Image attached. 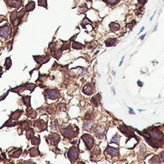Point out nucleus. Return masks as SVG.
Here are the masks:
<instances>
[{"label":"nucleus","mask_w":164,"mask_h":164,"mask_svg":"<svg viewBox=\"0 0 164 164\" xmlns=\"http://www.w3.org/2000/svg\"><path fill=\"white\" fill-rule=\"evenodd\" d=\"M39 150L36 148H32L30 150V156H36L39 155Z\"/></svg>","instance_id":"nucleus-24"},{"label":"nucleus","mask_w":164,"mask_h":164,"mask_svg":"<svg viewBox=\"0 0 164 164\" xmlns=\"http://www.w3.org/2000/svg\"><path fill=\"white\" fill-rule=\"evenodd\" d=\"M155 13H156V12H155ZM155 13H154V14H153V15H152V17H151V18H150V21H151V20H152V19H153V17H154V14H155Z\"/></svg>","instance_id":"nucleus-43"},{"label":"nucleus","mask_w":164,"mask_h":164,"mask_svg":"<svg viewBox=\"0 0 164 164\" xmlns=\"http://www.w3.org/2000/svg\"><path fill=\"white\" fill-rule=\"evenodd\" d=\"M49 139H50L51 144L57 145L60 141V136L57 134H53V135L49 137Z\"/></svg>","instance_id":"nucleus-12"},{"label":"nucleus","mask_w":164,"mask_h":164,"mask_svg":"<svg viewBox=\"0 0 164 164\" xmlns=\"http://www.w3.org/2000/svg\"><path fill=\"white\" fill-rule=\"evenodd\" d=\"M2 67L0 66V72H2Z\"/></svg>","instance_id":"nucleus-46"},{"label":"nucleus","mask_w":164,"mask_h":164,"mask_svg":"<svg viewBox=\"0 0 164 164\" xmlns=\"http://www.w3.org/2000/svg\"><path fill=\"white\" fill-rule=\"evenodd\" d=\"M17 12H17L16 10L12 12L11 15H10V20H11V22H13L14 20H15L17 18Z\"/></svg>","instance_id":"nucleus-27"},{"label":"nucleus","mask_w":164,"mask_h":164,"mask_svg":"<svg viewBox=\"0 0 164 164\" xmlns=\"http://www.w3.org/2000/svg\"><path fill=\"white\" fill-rule=\"evenodd\" d=\"M27 115L28 117H31V118H35L37 116L36 112L34 111L33 109H27Z\"/></svg>","instance_id":"nucleus-16"},{"label":"nucleus","mask_w":164,"mask_h":164,"mask_svg":"<svg viewBox=\"0 0 164 164\" xmlns=\"http://www.w3.org/2000/svg\"><path fill=\"white\" fill-rule=\"evenodd\" d=\"M39 143H40V139H38V138L34 137V139H32V144L33 145H35V146H37V145L39 144Z\"/></svg>","instance_id":"nucleus-30"},{"label":"nucleus","mask_w":164,"mask_h":164,"mask_svg":"<svg viewBox=\"0 0 164 164\" xmlns=\"http://www.w3.org/2000/svg\"><path fill=\"white\" fill-rule=\"evenodd\" d=\"M120 138L121 136L119 135H116V136H114V137L112 139L111 142H114V143H116L117 144H119V141H120Z\"/></svg>","instance_id":"nucleus-25"},{"label":"nucleus","mask_w":164,"mask_h":164,"mask_svg":"<svg viewBox=\"0 0 164 164\" xmlns=\"http://www.w3.org/2000/svg\"><path fill=\"white\" fill-rule=\"evenodd\" d=\"M124 56H123V57H122V59H121V62H120V64H119V65H120V66H121V65H122V62H123V60H124Z\"/></svg>","instance_id":"nucleus-39"},{"label":"nucleus","mask_w":164,"mask_h":164,"mask_svg":"<svg viewBox=\"0 0 164 164\" xmlns=\"http://www.w3.org/2000/svg\"><path fill=\"white\" fill-rule=\"evenodd\" d=\"M84 24H87V23H90V21H89V19H87V17H85V19H84Z\"/></svg>","instance_id":"nucleus-36"},{"label":"nucleus","mask_w":164,"mask_h":164,"mask_svg":"<svg viewBox=\"0 0 164 164\" xmlns=\"http://www.w3.org/2000/svg\"><path fill=\"white\" fill-rule=\"evenodd\" d=\"M22 113V111H19V110H17V111L15 112L13 114L12 116H11L12 119L15 120H17L20 117H21Z\"/></svg>","instance_id":"nucleus-17"},{"label":"nucleus","mask_w":164,"mask_h":164,"mask_svg":"<svg viewBox=\"0 0 164 164\" xmlns=\"http://www.w3.org/2000/svg\"><path fill=\"white\" fill-rule=\"evenodd\" d=\"M61 133L64 137L67 139H71L75 135V131L74 130L73 128L71 126H68L64 129H62Z\"/></svg>","instance_id":"nucleus-4"},{"label":"nucleus","mask_w":164,"mask_h":164,"mask_svg":"<svg viewBox=\"0 0 164 164\" xmlns=\"http://www.w3.org/2000/svg\"><path fill=\"white\" fill-rule=\"evenodd\" d=\"M77 164H85V163H83V162H79V163H78Z\"/></svg>","instance_id":"nucleus-45"},{"label":"nucleus","mask_w":164,"mask_h":164,"mask_svg":"<svg viewBox=\"0 0 164 164\" xmlns=\"http://www.w3.org/2000/svg\"><path fill=\"white\" fill-rule=\"evenodd\" d=\"M104 1L108 2L110 4H115V3H117L118 0H104Z\"/></svg>","instance_id":"nucleus-35"},{"label":"nucleus","mask_w":164,"mask_h":164,"mask_svg":"<svg viewBox=\"0 0 164 164\" xmlns=\"http://www.w3.org/2000/svg\"><path fill=\"white\" fill-rule=\"evenodd\" d=\"M160 158H161V161L164 163V152L160 153Z\"/></svg>","instance_id":"nucleus-37"},{"label":"nucleus","mask_w":164,"mask_h":164,"mask_svg":"<svg viewBox=\"0 0 164 164\" xmlns=\"http://www.w3.org/2000/svg\"><path fill=\"white\" fill-rule=\"evenodd\" d=\"M11 34V30L9 25H5L0 28V35L5 39H9Z\"/></svg>","instance_id":"nucleus-5"},{"label":"nucleus","mask_w":164,"mask_h":164,"mask_svg":"<svg viewBox=\"0 0 164 164\" xmlns=\"http://www.w3.org/2000/svg\"><path fill=\"white\" fill-rule=\"evenodd\" d=\"M100 99H101V96L99 94H97L96 96H94L91 99V102L94 104L95 106H98V104L100 103Z\"/></svg>","instance_id":"nucleus-14"},{"label":"nucleus","mask_w":164,"mask_h":164,"mask_svg":"<svg viewBox=\"0 0 164 164\" xmlns=\"http://www.w3.org/2000/svg\"><path fill=\"white\" fill-rule=\"evenodd\" d=\"M67 156L71 161L72 163L74 161H76L77 159L78 158V151L75 146H72L70 148L67 153Z\"/></svg>","instance_id":"nucleus-2"},{"label":"nucleus","mask_w":164,"mask_h":164,"mask_svg":"<svg viewBox=\"0 0 164 164\" xmlns=\"http://www.w3.org/2000/svg\"><path fill=\"white\" fill-rule=\"evenodd\" d=\"M72 47L75 49H81L83 48V45L79 42H74L72 44Z\"/></svg>","instance_id":"nucleus-20"},{"label":"nucleus","mask_w":164,"mask_h":164,"mask_svg":"<svg viewBox=\"0 0 164 164\" xmlns=\"http://www.w3.org/2000/svg\"><path fill=\"white\" fill-rule=\"evenodd\" d=\"M94 122V121H89V122H85L84 126V129L86 131H89L93 126Z\"/></svg>","instance_id":"nucleus-15"},{"label":"nucleus","mask_w":164,"mask_h":164,"mask_svg":"<svg viewBox=\"0 0 164 164\" xmlns=\"http://www.w3.org/2000/svg\"><path fill=\"white\" fill-rule=\"evenodd\" d=\"M35 7V3L34 2H30L25 7V10L26 12H31L34 10Z\"/></svg>","instance_id":"nucleus-13"},{"label":"nucleus","mask_w":164,"mask_h":164,"mask_svg":"<svg viewBox=\"0 0 164 164\" xmlns=\"http://www.w3.org/2000/svg\"><path fill=\"white\" fill-rule=\"evenodd\" d=\"M146 34H145L144 35H142V37H140V39H141V40H143V39H144V37H145V36H146Z\"/></svg>","instance_id":"nucleus-40"},{"label":"nucleus","mask_w":164,"mask_h":164,"mask_svg":"<svg viewBox=\"0 0 164 164\" xmlns=\"http://www.w3.org/2000/svg\"><path fill=\"white\" fill-rule=\"evenodd\" d=\"M5 66H6V69H7V70L9 69L10 68V67L12 66V61L10 57L7 58V59H6Z\"/></svg>","instance_id":"nucleus-23"},{"label":"nucleus","mask_w":164,"mask_h":164,"mask_svg":"<svg viewBox=\"0 0 164 164\" xmlns=\"http://www.w3.org/2000/svg\"><path fill=\"white\" fill-rule=\"evenodd\" d=\"M106 153L107 154H110L112 156H117L119 154V149H117V148H114V147H108L106 148V149L105 150Z\"/></svg>","instance_id":"nucleus-8"},{"label":"nucleus","mask_w":164,"mask_h":164,"mask_svg":"<svg viewBox=\"0 0 164 164\" xmlns=\"http://www.w3.org/2000/svg\"><path fill=\"white\" fill-rule=\"evenodd\" d=\"M116 42V39H109L106 40V46L107 47H110V46H113Z\"/></svg>","instance_id":"nucleus-19"},{"label":"nucleus","mask_w":164,"mask_h":164,"mask_svg":"<svg viewBox=\"0 0 164 164\" xmlns=\"http://www.w3.org/2000/svg\"><path fill=\"white\" fill-rule=\"evenodd\" d=\"M62 53V49H59V50L56 51H54V54H53V57L57 59H59L60 57V56H61Z\"/></svg>","instance_id":"nucleus-26"},{"label":"nucleus","mask_w":164,"mask_h":164,"mask_svg":"<svg viewBox=\"0 0 164 164\" xmlns=\"http://www.w3.org/2000/svg\"><path fill=\"white\" fill-rule=\"evenodd\" d=\"M21 149H19L18 150L16 151L15 152H14V154H12V157L18 158L19 156L21 155Z\"/></svg>","instance_id":"nucleus-31"},{"label":"nucleus","mask_w":164,"mask_h":164,"mask_svg":"<svg viewBox=\"0 0 164 164\" xmlns=\"http://www.w3.org/2000/svg\"><path fill=\"white\" fill-rule=\"evenodd\" d=\"M34 129H30L29 130H28L27 131V139H30L32 136H34Z\"/></svg>","instance_id":"nucleus-29"},{"label":"nucleus","mask_w":164,"mask_h":164,"mask_svg":"<svg viewBox=\"0 0 164 164\" xmlns=\"http://www.w3.org/2000/svg\"><path fill=\"white\" fill-rule=\"evenodd\" d=\"M138 2H139L140 3L143 4V3H144L145 2H146V0H138Z\"/></svg>","instance_id":"nucleus-38"},{"label":"nucleus","mask_w":164,"mask_h":164,"mask_svg":"<svg viewBox=\"0 0 164 164\" xmlns=\"http://www.w3.org/2000/svg\"><path fill=\"white\" fill-rule=\"evenodd\" d=\"M46 93H47V98L52 99V100L57 99L59 97V91H57V89H50V90H47V91H46Z\"/></svg>","instance_id":"nucleus-6"},{"label":"nucleus","mask_w":164,"mask_h":164,"mask_svg":"<svg viewBox=\"0 0 164 164\" xmlns=\"http://www.w3.org/2000/svg\"><path fill=\"white\" fill-rule=\"evenodd\" d=\"M129 108V110H130V111H129V112H130V113H131V114H135V112H133V110H132V109H131V108Z\"/></svg>","instance_id":"nucleus-41"},{"label":"nucleus","mask_w":164,"mask_h":164,"mask_svg":"<svg viewBox=\"0 0 164 164\" xmlns=\"http://www.w3.org/2000/svg\"><path fill=\"white\" fill-rule=\"evenodd\" d=\"M34 60L36 61L37 63L39 64H44L47 62L48 60H49L50 57H44V56H34Z\"/></svg>","instance_id":"nucleus-7"},{"label":"nucleus","mask_w":164,"mask_h":164,"mask_svg":"<svg viewBox=\"0 0 164 164\" xmlns=\"http://www.w3.org/2000/svg\"><path fill=\"white\" fill-rule=\"evenodd\" d=\"M143 30H144V27H142V28H141V31H140V32H139V33H141V32H142V31H143Z\"/></svg>","instance_id":"nucleus-42"},{"label":"nucleus","mask_w":164,"mask_h":164,"mask_svg":"<svg viewBox=\"0 0 164 164\" xmlns=\"http://www.w3.org/2000/svg\"><path fill=\"white\" fill-rule=\"evenodd\" d=\"M56 46H57V44H56V42H51V43L49 44V49H50L51 51H53L55 50Z\"/></svg>","instance_id":"nucleus-33"},{"label":"nucleus","mask_w":164,"mask_h":164,"mask_svg":"<svg viewBox=\"0 0 164 164\" xmlns=\"http://www.w3.org/2000/svg\"><path fill=\"white\" fill-rule=\"evenodd\" d=\"M81 139L85 142L86 147L89 150H91L94 146V139L91 135L89 134H84L81 136Z\"/></svg>","instance_id":"nucleus-3"},{"label":"nucleus","mask_w":164,"mask_h":164,"mask_svg":"<svg viewBox=\"0 0 164 164\" xmlns=\"http://www.w3.org/2000/svg\"><path fill=\"white\" fill-rule=\"evenodd\" d=\"M87 10H88L87 7L86 5H85V6H82L81 8H79V12L81 13V14H84V13L86 12L87 11Z\"/></svg>","instance_id":"nucleus-32"},{"label":"nucleus","mask_w":164,"mask_h":164,"mask_svg":"<svg viewBox=\"0 0 164 164\" xmlns=\"http://www.w3.org/2000/svg\"><path fill=\"white\" fill-rule=\"evenodd\" d=\"M30 96H24L22 97V101H23L24 104L26 106H30Z\"/></svg>","instance_id":"nucleus-21"},{"label":"nucleus","mask_w":164,"mask_h":164,"mask_svg":"<svg viewBox=\"0 0 164 164\" xmlns=\"http://www.w3.org/2000/svg\"><path fill=\"white\" fill-rule=\"evenodd\" d=\"M22 164H32V163H29V162H24Z\"/></svg>","instance_id":"nucleus-44"},{"label":"nucleus","mask_w":164,"mask_h":164,"mask_svg":"<svg viewBox=\"0 0 164 164\" xmlns=\"http://www.w3.org/2000/svg\"><path fill=\"white\" fill-rule=\"evenodd\" d=\"M38 5L40 7H44L45 8H47V1L46 0H39Z\"/></svg>","instance_id":"nucleus-28"},{"label":"nucleus","mask_w":164,"mask_h":164,"mask_svg":"<svg viewBox=\"0 0 164 164\" xmlns=\"http://www.w3.org/2000/svg\"><path fill=\"white\" fill-rule=\"evenodd\" d=\"M7 3L10 7H14V8H19L21 6V0H8Z\"/></svg>","instance_id":"nucleus-9"},{"label":"nucleus","mask_w":164,"mask_h":164,"mask_svg":"<svg viewBox=\"0 0 164 164\" xmlns=\"http://www.w3.org/2000/svg\"><path fill=\"white\" fill-rule=\"evenodd\" d=\"M150 164H160V158L158 156H154L151 159Z\"/></svg>","instance_id":"nucleus-18"},{"label":"nucleus","mask_w":164,"mask_h":164,"mask_svg":"<svg viewBox=\"0 0 164 164\" xmlns=\"http://www.w3.org/2000/svg\"><path fill=\"white\" fill-rule=\"evenodd\" d=\"M94 91V87L93 86H92L91 85H87L84 87V92L87 95H91L92 94H93Z\"/></svg>","instance_id":"nucleus-11"},{"label":"nucleus","mask_w":164,"mask_h":164,"mask_svg":"<svg viewBox=\"0 0 164 164\" xmlns=\"http://www.w3.org/2000/svg\"><path fill=\"white\" fill-rule=\"evenodd\" d=\"M69 47H70V40L69 41V42H65V44L63 45L62 49H69Z\"/></svg>","instance_id":"nucleus-34"},{"label":"nucleus","mask_w":164,"mask_h":164,"mask_svg":"<svg viewBox=\"0 0 164 164\" xmlns=\"http://www.w3.org/2000/svg\"><path fill=\"white\" fill-rule=\"evenodd\" d=\"M94 133L96 134V136L99 139H103L104 135V131L101 127H97L96 128L94 131Z\"/></svg>","instance_id":"nucleus-10"},{"label":"nucleus","mask_w":164,"mask_h":164,"mask_svg":"<svg viewBox=\"0 0 164 164\" xmlns=\"http://www.w3.org/2000/svg\"><path fill=\"white\" fill-rule=\"evenodd\" d=\"M110 26L111 28V30L114 32H116V31L118 30L119 29V25L115 23V22H112L110 24Z\"/></svg>","instance_id":"nucleus-22"},{"label":"nucleus","mask_w":164,"mask_h":164,"mask_svg":"<svg viewBox=\"0 0 164 164\" xmlns=\"http://www.w3.org/2000/svg\"><path fill=\"white\" fill-rule=\"evenodd\" d=\"M147 130H144L143 136L146 142L153 147H161V142L163 141V135L158 129L157 127H152Z\"/></svg>","instance_id":"nucleus-1"}]
</instances>
